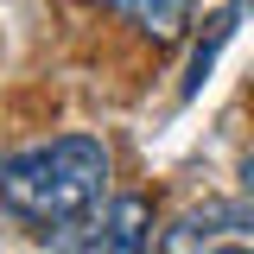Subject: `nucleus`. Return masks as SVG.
I'll return each mask as SVG.
<instances>
[{
    "label": "nucleus",
    "instance_id": "f257e3e1",
    "mask_svg": "<svg viewBox=\"0 0 254 254\" xmlns=\"http://www.w3.org/2000/svg\"><path fill=\"white\" fill-rule=\"evenodd\" d=\"M108 197V146L95 133H58L0 159V203L32 229H76Z\"/></svg>",
    "mask_w": 254,
    "mask_h": 254
},
{
    "label": "nucleus",
    "instance_id": "f03ea898",
    "mask_svg": "<svg viewBox=\"0 0 254 254\" xmlns=\"http://www.w3.org/2000/svg\"><path fill=\"white\" fill-rule=\"evenodd\" d=\"M165 254H197V248H254V190L248 197H222V203H203L178 216L165 235H159Z\"/></svg>",
    "mask_w": 254,
    "mask_h": 254
},
{
    "label": "nucleus",
    "instance_id": "7ed1b4c3",
    "mask_svg": "<svg viewBox=\"0 0 254 254\" xmlns=\"http://www.w3.org/2000/svg\"><path fill=\"white\" fill-rule=\"evenodd\" d=\"M102 248V254H133L153 242V203L146 197H115V203H102L89 216V235H64L58 248Z\"/></svg>",
    "mask_w": 254,
    "mask_h": 254
},
{
    "label": "nucleus",
    "instance_id": "20e7f679",
    "mask_svg": "<svg viewBox=\"0 0 254 254\" xmlns=\"http://www.w3.org/2000/svg\"><path fill=\"white\" fill-rule=\"evenodd\" d=\"M108 13H121L133 32H146L153 45H178L197 19V0H102Z\"/></svg>",
    "mask_w": 254,
    "mask_h": 254
},
{
    "label": "nucleus",
    "instance_id": "39448f33",
    "mask_svg": "<svg viewBox=\"0 0 254 254\" xmlns=\"http://www.w3.org/2000/svg\"><path fill=\"white\" fill-rule=\"evenodd\" d=\"M242 185H248V190H254V153H248V165H242Z\"/></svg>",
    "mask_w": 254,
    "mask_h": 254
},
{
    "label": "nucleus",
    "instance_id": "423d86ee",
    "mask_svg": "<svg viewBox=\"0 0 254 254\" xmlns=\"http://www.w3.org/2000/svg\"><path fill=\"white\" fill-rule=\"evenodd\" d=\"M235 13H254V0H235Z\"/></svg>",
    "mask_w": 254,
    "mask_h": 254
}]
</instances>
